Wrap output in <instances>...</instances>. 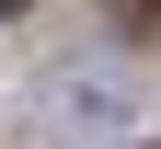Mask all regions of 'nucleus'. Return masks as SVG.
<instances>
[{
	"label": "nucleus",
	"mask_w": 161,
	"mask_h": 149,
	"mask_svg": "<svg viewBox=\"0 0 161 149\" xmlns=\"http://www.w3.org/2000/svg\"><path fill=\"white\" fill-rule=\"evenodd\" d=\"M115 12H127V23H161V0H115Z\"/></svg>",
	"instance_id": "obj_1"
},
{
	"label": "nucleus",
	"mask_w": 161,
	"mask_h": 149,
	"mask_svg": "<svg viewBox=\"0 0 161 149\" xmlns=\"http://www.w3.org/2000/svg\"><path fill=\"white\" fill-rule=\"evenodd\" d=\"M0 12H12V0H0Z\"/></svg>",
	"instance_id": "obj_2"
}]
</instances>
